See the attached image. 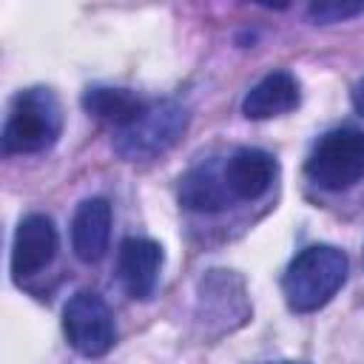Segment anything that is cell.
<instances>
[{
	"instance_id": "1",
	"label": "cell",
	"mask_w": 364,
	"mask_h": 364,
	"mask_svg": "<svg viewBox=\"0 0 364 364\" xmlns=\"http://www.w3.org/2000/svg\"><path fill=\"white\" fill-rule=\"evenodd\" d=\"M350 262L336 245H307L299 250L282 276V293L293 313L321 310L347 282Z\"/></svg>"
},
{
	"instance_id": "2",
	"label": "cell",
	"mask_w": 364,
	"mask_h": 364,
	"mask_svg": "<svg viewBox=\"0 0 364 364\" xmlns=\"http://www.w3.org/2000/svg\"><path fill=\"white\" fill-rule=\"evenodd\" d=\"M63 134V108L51 88H26L20 91L3 125V154H43Z\"/></svg>"
},
{
	"instance_id": "3",
	"label": "cell",
	"mask_w": 364,
	"mask_h": 364,
	"mask_svg": "<svg viewBox=\"0 0 364 364\" xmlns=\"http://www.w3.org/2000/svg\"><path fill=\"white\" fill-rule=\"evenodd\" d=\"M191 111L179 100L148 102L139 119L128 128H119L114 136V151L128 162H148L171 151L188 131Z\"/></svg>"
},
{
	"instance_id": "4",
	"label": "cell",
	"mask_w": 364,
	"mask_h": 364,
	"mask_svg": "<svg viewBox=\"0 0 364 364\" xmlns=\"http://www.w3.org/2000/svg\"><path fill=\"white\" fill-rule=\"evenodd\" d=\"M304 173L313 185L324 191H347L364 179V131L361 128H333L310 148Z\"/></svg>"
},
{
	"instance_id": "5",
	"label": "cell",
	"mask_w": 364,
	"mask_h": 364,
	"mask_svg": "<svg viewBox=\"0 0 364 364\" xmlns=\"http://www.w3.org/2000/svg\"><path fill=\"white\" fill-rule=\"evenodd\" d=\"M65 341L85 358H100L117 344V321L108 301L94 290L74 293L63 307Z\"/></svg>"
},
{
	"instance_id": "6",
	"label": "cell",
	"mask_w": 364,
	"mask_h": 364,
	"mask_svg": "<svg viewBox=\"0 0 364 364\" xmlns=\"http://www.w3.org/2000/svg\"><path fill=\"white\" fill-rule=\"evenodd\" d=\"M57 228L46 213H28L20 219L11 242V276L17 282L37 276L51 264L57 253Z\"/></svg>"
},
{
	"instance_id": "7",
	"label": "cell",
	"mask_w": 364,
	"mask_h": 364,
	"mask_svg": "<svg viewBox=\"0 0 364 364\" xmlns=\"http://www.w3.org/2000/svg\"><path fill=\"white\" fill-rule=\"evenodd\" d=\"M165 253L162 245L145 236H128L119 242L117 250V276L125 287V293L131 299H151L159 282V270H162Z\"/></svg>"
},
{
	"instance_id": "8",
	"label": "cell",
	"mask_w": 364,
	"mask_h": 364,
	"mask_svg": "<svg viewBox=\"0 0 364 364\" xmlns=\"http://www.w3.org/2000/svg\"><path fill=\"white\" fill-rule=\"evenodd\" d=\"M279 173V162L262 148H239L225 159V185L233 202H253L264 196Z\"/></svg>"
},
{
	"instance_id": "9",
	"label": "cell",
	"mask_w": 364,
	"mask_h": 364,
	"mask_svg": "<svg viewBox=\"0 0 364 364\" xmlns=\"http://www.w3.org/2000/svg\"><path fill=\"white\" fill-rule=\"evenodd\" d=\"M111 205L102 196L82 199L71 216V250L80 262L94 264L105 256L111 242Z\"/></svg>"
},
{
	"instance_id": "10",
	"label": "cell",
	"mask_w": 364,
	"mask_h": 364,
	"mask_svg": "<svg viewBox=\"0 0 364 364\" xmlns=\"http://www.w3.org/2000/svg\"><path fill=\"white\" fill-rule=\"evenodd\" d=\"M179 205L193 213H219L225 210L233 196L225 185V162H202L179 176Z\"/></svg>"
},
{
	"instance_id": "11",
	"label": "cell",
	"mask_w": 364,
	"mask_h": 364,
	"mask_svg": "<svg viewBox=\"0 0 364 364\" xmlns=\"http://www.w3.org/2000/svg\"><path fill=\"white\" fill-rule=\"evenodd\" d=\"M299 102H301L299 80L290 71H270L245 94L242 114L247 119H273L296 111Z\"/></svg>"
},
{
	"instance_id": "12",
	"label": "cell",
	"mask_w": 364,
	"mask_h": 364,
	"mask_svg": "<svg viewBox=\"0 0 364 364\" xmlns=\"http://www.w3.org/2000/svg\"><path fill=\"white\" fill-rule=\"evenodd\" d=\"M80 102H82L85 114H91V117H97V119L114 125L117 131H119V128H128V125H131L134 119H139L142 111L148 108V102H145L139 94L128 91V88H108V85H94V88H88Z\"/></svg>"
},
{
	"instance_id": "13",
	"label": "cell",
	"mask_w": 364,
	"mask_h": 364,
	"mask_svg": "<svg viewBox=\"0 0 364 364\" xmlns=\"http://www.w3.org/2000/svg\"><path fill=\"white\" fill-rule=\"evenodd\" d=\"M361 14H364V3H313L307 9V17L313 23H321V26L344 23V20H353Z\"/></svg>"
},
{
	"instance_id": "14",
	"label": "cell",
	"mask_w": 364,
	"mask_h": 364,
	"mask_svg": "<svg viewBox=\"0 0 364 364\" xmlns=\"http://www.w3.org/2000/svg\"><path fill=\"white\" fill-rule=\"evenodd\" d=\"M353 105H355V111L364 117V77L355 82V88H353Z\"/></svg>"
},
{
	"instance_id": "15",
	"label": "cell",
	"mask_w": 364,
	"mask_h": 364,
	"mask_svg": "<svg viewBox=\"0 0 364 364\" xmlns=\"http://www.w3.org/2000/svg\"><path fill=\"white\" fill-rule=\"evenodd\" d=\"M270 364H304V361H270Z\"/></svg>"
}]
</instances>
